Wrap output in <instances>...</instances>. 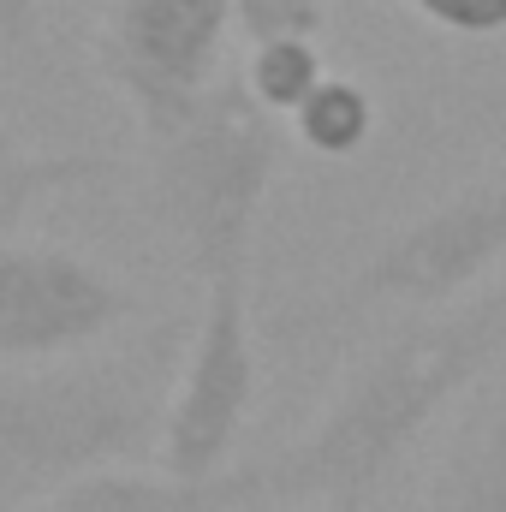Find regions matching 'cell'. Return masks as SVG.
I'll return each instance as SVG.
<instances>
[{
    "label": "cell",
    "instance_id": "cell-1",
    "mask_svg": "<svg viewBox=\"0 0 506 512\" xmlns=\"http://www.w3.org/2000/svg\"><path fill=\"white\" fill-rule=\"evenodd\" d=\"M506 358V274L453 310L387 334L340 382L328 411L274 459L239 465L251 507H370L417 435Z\"/></svg>",
    "mask_w": 506,
    "mask_h": 512
},
{
    "label": "cell",
    "instance_id": "cell-2",
    "mask_svg": "<svg viewBox=\"0 0 506 512\" xmlns=\"http://www.w3.org/2000/svg\"><path fill=\"white\" fill-rule=\"evenodd\" d=\"M173 358V334H149L96 364L0 376V507L54 501L161 447Z\"/></svg>",
    "mask_w": 506,
    "mask_h": 512
},
{
    "label": "cell",
    "instance_id": "cell-3",
    "mask_svg": "<svg viewBox=\"0 0 506 512\" xmlns=\"http://www.w3.org/2000/svg\"><path fill=\"white\" fill-rule=\"evenodd\" d=\"M280 173V126L245 78H221L167 137H149V197L203 286L251 280L256 227Z\"/></svg>",
    "mask_w": 506,
    "mask_h": 512
},
{
    "label": "cell",
    "instance_id": "cell-4",
    "mask_svg": "<svg viewBox=\"0 0 506 512\" xmlns=\"http://www.w3.org/2000/svg\"><path fill=\"white\" fill-rule=\"evenodd\" d=\"M506 262V179L471 185L417 221H405L387 245L364 256L334 292L310 298L286 328L292 334H328L370 310H453L471 292H483V274Z\"/></svg>",
    "mask_w": 506,
    "mask_h": 512
},
{
    "label": "cell",
    "instance_id": "cell-5",
    "mask_svg": "<svg viewBox=\"0 0 506 512\" xmlns=\"http://www.w3.org/2000/svg\"><path fill=\"white\" fill-rule=\"evenodd\" d=\"M256 382H262V364H256L251 280H215L203 286V316L167 399V429L155 447L161 477H179V483L227 477L239 429L256 405Z\"/></svg>",
    "mask_w": 506,
    "mask_h": 512
},
{
    "label": "cell",
    "instance_id": "cell-6",
    "mask_svg": "<svg viewBox=\"0 0 506 512\" xmlns=\"http://www.w3.org/2000/svg\"><path fill=\"white\" fill-rule=\"evenodd\" d=\"M233 0H108L102 66L149 137H167L221 78Z\"/></svg>",
    "mask_w": 506,
    "mask_h": 512
},
{
    "label": "cell",
    "instance_id": "cell-7",
    "mask_svg": "<svg viewBox=\"0 0 506 512\" xmlns=\"http://www.w3.org/2000/svg\"><path fill=\"white\" fill-rule=\"evenodd\" d=\"M137 316V298L66 245H0V364H54L108 340Z\"/></svg>",
    "mask_w": 506,
    "mask_h": 512
},
{
    "label": "cell",
    "instance_id": "cell-8",
    "mask_svg": "<svg viewBox=\"0 0 506 512\" xmlns=\"http://www.w3.org/2000/svg\"><path fill=\"white\" fill-rule=\"evenodd\" d=\"M245 477L227 471L215 483H179V477H149V471H96L72 489H60L42 512H239Z\"/></svg>",
    "mask_w": 506,
    "mask_h": 512
},
{
    "label": "cell",
    "instance_id": "cell-9",
    "mask_svg": "<svg viewBox=\"0 0 506 512\" xmlns=\"http://www.w3.org/2000/svg\"><path fill=\"white\" fill-rule=\"evenodd\" d=\"M435 512H506V370L465 423L435 483Z\"/></svg>",
    "mask_w": 506,
    "mask_h": 512
},
{
    "label": "cell",
    "instance_id": "cell-10",
    "mask_svg": "<svg viewBox=\"0 0 506 512\" xmlns=\"http://www.w3.org/2000/svg\"><path fill=\"white\" fill-rule=\"evenodd\" d=\"M96 173H102L96 155H42V149H24L12 131L0 126V245H6V233H12L48 191L84 185V179H96Z\"/></svg>",
    "mask_w": 506,
    "mask_h": 512
},
{
    "label": "cell",
    "instance_id": "cell-11",
    "mask_svg": "<svg viewBox=\"0 0 506 512\" xmlns=\"http://www.w3.org/2000/svg\"><path fill=\"white\" fill-rule=\"evenodd\" d=\"M292 131H298V143H304L310 155L346 161V155H358V149L370 143V131H376V102H370L364 84L328 72V84L292 114Z\"/></svg>",
    "mask_w": 506,
    "mask_h": 512
},
{
    "label": "cell",
    "instance_id": "cell-12",
    "mask_svg": "<svg viewBox=\"0 0 506 512\" xmlns=\"http://www.w3.org/2000/svg\"><path fill=\"white\" fill-rule=\"evenodd\" d=\"M322 84H328V66H322V48L316 42H262V48H251L245 90H251V102L262 114L292 120Z\"/></svg>",
    "mask_w": 506,
    "mask_h": 512
},
{
    "label": "cell",
    "instance_id": "cell-13",
    "mask_svg": "<svg viewBox=\"0 0 506 512\" xmlns=\"http://www.w3.org/2000/svg\"><path fill=\"white\" fill-rule=\"evenodd\" d=\"M233 24L262 42H316L328 24V0H233Z\"/></svg>",
    "mask_w": 506,
    "mask_h": 512
},
{
    "label": "cell",
    "instance_id": "cell-14",
    "mask_svg": "<svg viewBox=\"0 0 506 512\" xmlns=\"http://www.w3.org/2000/svg\"><path fill=\"white\" fill-rule=\"evenodd\" d=\"M423 24L447 30V36H506V0H405Z\"/></svg>",
    "mask_w": 506,
    "mask_h": 512
},
{
    "label": "cell",
    "instance_id": "cell-15",
    "mask_svg": "<svg viewBox=\"0 0 506 512\" xmlns=\"http://www.w3.org/2000/svg\"><path fill=\"white\" fill-rule=\"evenodd\" d=\"M36 18V0H0V36H24Z\"/></svg>",
    "mask_w": 506,
    "mask_h": 512
},
{
    "label": "cell",
    "instance_id": "cell-16",
    "mask_svg": "<svg viewBox=\"0 0 506 512\" xmlns=\"http://www.w3.org/2000/svg\"><path fill=\"white\" fill-rule=\"evenodd\" d=\"M304 512H370V507H346V501H334V507H304Z\"/></svg>",
    "mask_w": 506,
    "mask_h": 512
}]
</instances>
